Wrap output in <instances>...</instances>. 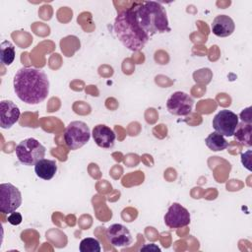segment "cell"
<instances>
[{
	"instance_id": "obj_1",
	"label": "cell",
	"mask_w": 252,
	"mask_h": 252,
	"mask_svg": "<svg viewBox=\"0 0 252 252\" xmlns=\"http://www.w3.org/2000/svg\"><path fill=\"white\" fill-rule=\"evenodd\" d=\"M119 41L131 51H139L153 35L170 31L165 8L155 1H137L121 11L114 21Z\"/></svg>"
},
{
	"instance_id": "obj_2",
	"label": "cell",
	"mask_w": 252,
	"mask_h": 252,
	"mask_svg": "<svg viewBox=\"0 0 252 252\" xmlns=\"http://www.w3.org/2000/svg\"><path fill=\"white\" fill-rule=\"evenodd\" d=\"M13 87L17 96L27 104H38L49 94L47 75L34 67L20 68L14 76Z\"/></svg>"
},
{
	"instance_id": "obj_3",
	"label": "cell",
	"mask_w": 252,
	"mask_h": 252,
	"mask_svg": "<svg viewBox=\"0 0 252 252\" xmlns=\"http://www.w3.org/2000/svg\"><path fill=\"white\" fill-rule=\"evenodd\" d=\"M15 153L21 163L32 166L44 158L45 148L36 139L28 138L16 146Z\"/></svg>"
},
{
	"instance_id": "obj_4",
	"label": "cell",
	"mask_w": 252,
	"mask_h": 252,
	"mask_svg": "<svg viewBox=\"0 0 252 252\" xmlns=\"http://www.w3.org/2000/svg\"><path fill=\"white\" fill-rule=\"evenodd\" d=\"M63 137L68 149L77 150L90 141L91 131L87 123L83 121H72L66 127Z\"/></svg>"
},
{
	"instance_id": "obj_5",
	"label": "cell",
	"mask_w": 252,
	"mask_h": 252,
	"mask_svg": "<svg viewBox=\"0 0 252 252\" xmlns=\"http://www.w3.org/2000/svg\"><path fill=\"white\" fill-rule=\"evenodd\" d=\"M22 204V194L20 190L11 183L0 185V212L11 214Z\"/></svg>"
},
{
	"instance_id": "obj_6",
	"label": "cell",
	"mask_w": 252,
	"mask_h": 252,
	"mask_svg": "<svg viewBox=\"0 0 252 252\" xmlns=\"http://www.w3.org/2000/svg\"><path fill=\"white\" fill-rule=\"evenodd\" d=\"M238 123V116L228 109L220 110L213 118V128L215 131L226 137L233 136Z\"/></svg>"
},
{
	"instance_id": "obj_7",
	"label": "cell",
	"mask_w": 252,
	"mask_h": 252,
	"mask_svg": "<svg viewBox=\"0 0 252 252\" xmlns=\"http://www.w3.org/2000/svg\"><path fill=\"white\" fill-rule=\"evenodd\" d=\"M193 105V98L188 94L181 91L173 93L166 101L168 112L177 116L189 115L192 112Z\"/></svg>"
},
{
	"instance_id": "obj_8",
	"label": "cell",
	"mask_w": 252,
	"mask_h": 252,
	"mask_svg": "<svg viewBox=\"0 0 252 252\" xmlns=\"http://www.w3.org/2000/svg\"><path fill=\"white\" fill-rule=\"evenodd\" d=\"M164 223L169 228H180L190 223V214L179 203H172L164 215Z\"/></svg>"
},
{
	"instance_id": "obj_9",
	"label": "cell",
	"mask_w": 252,
	"mask_h": 252,
	"mask_svg": "<svg viewBox=\"0 0 252 252\" xmlns=\"http://www.w3.org/2000/svg\"><path fill=\"white\" fill-rule=\"evenodd\" d=\"M106 236L109 242L115 247L130 246L133 242L130 230L120 223H113L109 225L106 229Z\"/></svg>"
},
{
	"instance_id": "obj_10",
	"label": "cell",
	"mask_w": 252,
	"mask_h": 252,
	"mask_svg": "<svg viewBox=\"0 0 252 252\" xmlns=\"http://www.w3.org/2000/svg\"><path fill=\"white\" fill-rule=\"evenodd\" d=\"M20 109L12 100H2L0 102V126L9 129L16 124L20 118Z\"/></svg>"
},
{
	"instance_id": "obj_11",
	"label": "cell",
	"mask_w": 252,
	"mask_h": 252,
	"mask_svg": "<svg viewBox=\"0 0 252 252\" xmlns=\"http://www.w3.org/2000/svg\"><path fill=\"white\" fill-rule=\"evenodd\" d=\"M92 135L95 144L103 149L112 148L116 138L114 131L104 124H98L94 126Z\"/></svg>"
},
{
	"instance_id": "obj_12",
	"label": "cell",
	"mask_w": 252,
	"mask_h": 252,
	"mask_svg": "<svg viewBox=\"0 0 252 252\" xmlns=\"http://www.w3.org/2000/svg\"><path fill=\"white\" fill-rule=\"evenodd\" d=\"M212 32L219 37H226L232 34L235 30L233 20L227 15L217 16L211 26Z\"/></svg>"
},
{
	"instance_id": "obj_13",
	"label": "cell",
	"mask_w": 252,
	"mask_h": 252,
	"mask_svg": "<svg viewBox=\"0 0 252 252\" xmlns=\"http://www.w3.org/2000/svg\"><path fill=\"white\" fill-rule=\"evenodd\" d=\"M34 172L37 177L43 180H50L57 172V163L55 160L42 158L34 164Z\"/></svg>"
},
{
	"instance_id": "obj_14",
	"label": "cell",
	"mask_w": 252,
	"mask_h": 252,
	"mask_svg": "<svg viewBox=\"0 0 252 252\" xmlns=\"http://www.w3.org/2000/svg\"><path fill=\"white\" fill-rule=\"evenodd\" d=\"M251 132H252V126L251 123L241 122L238 123L235 131H234V138L235 140L242 146L250 148L251 143Z\"/></svg>"
},
{
	"instance_id": "obj_15",
	"label": "cell",
	"mask_w": 252,
	"mask_h": 252,
	"mask_svg": "<svg viewBox=\"0 0 252 252\" xmlns=\"http://www.w3.org/2000/svg\"><path fill=\"white\" fill-rule=\"evenodd\" d=\"M205 144L211 151H214V152L222 151L228 147V142L224 139V136L219 134L216 131L211 133L205 139Z\"/></svg>"
},
{
	"instance_id": "obj_16",
	"label": "cell",
	"mask_w": 252,
	"mask_h": 252,
	"mask_svg": "<svg viewBox=\"0 0 252 252\" xmlns=\"http://www.w3.org/2000/svg\"><path fill=\"white\" fill-rule=\"evenodd\" d=\"M16 51H15V46L13 45L12 42L8 40H4L0 44V60L1 63L9 66L13 63L15 59Z\"/></svg>"
},
{
	"instance_id": "obj_17",
	"label": "cell",
	"mask_w": 252,
	"mask_h": 252,
	"mask_svg": "<svg viewBox=\"0 0 252 252\" xmlns=\"http://www.w3.org/2000/svg\"><path fill=\"white\" fill-rule=\"evenodd\" d=\"M79 249L81 252H100V243L96 238L87 237L81 240Z\"/></svg>"
},
{
	"instance_id": "obj_18",
	"label": "cell",
	"mask_w": 252,
	"mask_h": 252,
	"mask_svg": "<svg viewBox=\"0 0 252 252\" xmlns=\"http://www.w3.org/2000/svg\"><path fill=\"white\" fill-rule=\"evenodd\" d=\"M22 220H23V218L20 213L13 212L8 216V222L11 223L12 225H18L22 222Z\"/></svg>"
},
{
	"instance_id": "obj_19",
	"label": "cell",
	"mask_w": 252,
	"mask_h": 252,
	"mask_svg": "<svg viewBox=\"0 0 252 252\" xmlns=\"http://www.w3.org/2000/svg\"><path fill=\"white\" fill-rule=\"evenodd\" d=\"M242 122L251 123V107H247L246 109H243V111L240 114Z\"/></svg>"
},
{
	"instance_id": "obj_20",
	"label": "cell",
	"mask_w": 252,
	"mask_h": 252,
	"mask_svg": "<svg viewBox=\"0 0 252 252\" xmlns=\"http://www.w3.org/2000/svg\"><path fill=\"white\" fill-rule=\"evenodd\" d=\"M145 249H154V250H158V251H160V249L156 245V244H154V243H151V244H149V245H146V246H144V247H142L141 248V250H145Z\"/></svg>"
}]
</instances>
